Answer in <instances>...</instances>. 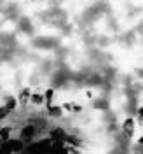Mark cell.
Returning <instances> with one entry per match:
<instances>
[{"mask_svg":"<svg viewBox=\"0 0 143 154\" xmlns=\"http://www.w3.org/2000/svg\"><path fill=\"white\" fill-rule=\"evenodd\" d=\"M30 96H31V88L30 86H25L21 91H19V95H18V103L19 105H28L30 103Z\"/></svg>","mask_w":143,"mask_h":154,"instance_id":"obj_1","label":"cell"},{"mask_svg":"<svg viewBox=\"0 0 143 154\" xmlns=\"http://www.w3.org/2000/svg\"><path fill=\"white\" fill-rule=\"evenodd\" d=\"M122 131H124L129 138L134 135V119L133 117H126L124 123H122Z\"/></svg>","mask_w":143,"mask_h":154,"instance_id":"obj_2","label":"cell"},{"mask_svg":"<svg viewBox=\"0 0 143 154\" xmlns=\"http://www.w3.org/2000/svg\"><path fill=\"white\" fill-rule=\"evenodd\" d=\"M63 109H61V105H49L47 107V114L51 116V117H54V119H59L61 116H63Z\"/></svg>","mask_w":143,"mask_h":154,"instance_id":"obj_3","label":"cell"},{"mask_svg":"<svg viewBox=\"0 0 143 154\" xmlns=\"http://www.w3.org/2000/svg\"><path fill=\"white\" fill-rule=\"evenodd\" d=\"M5 109L9 110V112H12V110H16L18 109V98L16 96H7V100H5Z\"/></svg>","mask_w":143,"mask_h":154,"instance_id":"obj_4","label":"cell"},{"mask_svg":"<svg viewBox=\"0 0 143 154\" xmlns=\"http://www.w3.org/2000/svg\"><path fill=\"white\" fill-rule=\"evenodd\" d=\"M30 103H31V105H42V103H46L44 95H40V93H31V96H30Z\"/></svg>","mask_w":143,"mask_h":154,"instance_id":"obj_5","label":"cell"},{"mask_svg":"<svg viewBox=\"0 0 143 154\" xmlns=\"http://www.w3.org/2000/svg\"><path fill=\"white\" fill-rule=\"evenodd\" d=\"M52 98H54V88H47L44 93V100H46V107L52 105Z\"/></svg>","mask_w":143,"mask_h":154,"instance_id":"obj_6","label":"cell"},{"mask_svg":"<svg viewBox=\"0 0 143 154\" xmlns=\"http://www.w3.org/2000/svg\"><path fill=\"white\" fill-rule=\"evenodd\" d=\"M9 135H10V126L0 128V140H2V142H7V140H9Z\"/></svg>","mask_w":143,"mask_h":154,"instance_id":"obj_7","label":"cell"},{"mask_svg":"<svg viewBox=\"0 0 143 154\" xmlns=\"http://www.w3.org/2000/svg\"><path fill=\"white\" fill-rule=\"evenodd\" d=\"M67 142H68L70 145H72V147H77V149H79V147L82 145L80 138H77V137H67Z\"/></svg>","mask_w":143,"mask_h":154,"instance_id":"obj_8","label":"cell"},{"mask_svg":"<svg viewBox=\"0 0 143 154\" xmlns=\"http://www.w3.org/2000/svg\"><path fill=\"white\" fill-rule=\"evenodd\" d=\"M7 116H9V110H7L5 107L2 105V107H0V121H4V119H5Z\"/></svg>","mask_w":143,"mask_h":154,"instance_id":"obj_9","label":"cell"},{"mask_svg":"<svg viewBox=\"0 0 143 154\" xmlns=\"http://www.w3.org/2000/svg\"><path fill=\"white\" fill-rule=\"evenodd\" d=\"M72 105H73L72 102H65V103L61 105V109H63V110H67V112H72Z\"/></svg>","mask_w":143,"mask_h":154,"instance_id":"obj_10","label":"cell"},{"mask_svg":"<svg viewBox=\"0 0 143 154\" xmlns=\"http://www.w3.org/2000/svg\"><path fill=\"white\" fill-rule=\"evenodd\" d=\"M72 112H82V105L73 103V105H72Z\"/></svg>","mask_w":143,"mask_h":154,"instance_id":"obj_11","label":"cell"},{"mask_svg":"<svg viewBox=\"0 0 143 154\" xmlns=\"http://www.w3.org/2000/svg\"><path fill=\"white\" fill-rule=\"evenodd\" d=\"M67 151H68V154H82L77 147H70V149H67Z\"/></svg>","mask_w":143,"mask_h":154,"instance_id":"obj_12","label":"cell"},{"mask_svg":"<svg viewBox=\"0 0 143 154\" xmlns=\"http://www.w3.org/2000/svg\"><path fill=\"white\" fill-rule=\"evenodd\" d=\"M86 96L87 98H93V91H86Z\"/></svg>","mask_w":143,"mask_h":154,"instance_id":"obj_13","label":"cell"},{"mask_svg":"<svg viewBox=\"0 0 143 154\" xmlns=\"http://www.w3.org/2000/svg\"><path fill=\"white\" fill-rule=\"evenodd\" d=\"M0 144H2V140H0Z\"/></svg>","mask_w":143,"mask_h":154,"instance_id":"obj_14","label":"cell"}]
</instances>
